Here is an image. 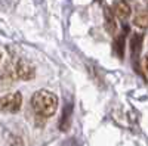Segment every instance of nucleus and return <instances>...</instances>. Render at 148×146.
Segmentation results:
<instances>
[{"instance_id":"obj_1","label":"nucleus","mask_w":148,"mask_h":146,"mask_svg":"<svg viewBox=\"0 0 148 146\" xmlns=\"http://www.w3.org/2000/svg\"><path fill=\"white\" fill-rule=\"evenodd\" d=\"M31 106L34 109V112L39 117L49 118L56 112L58 97L52 92L39 90V92H36L31 97Z\"/></svg>"},{"instance_id":"obj_7","label":"nucleus","mask_w":148,"mask_h":146,"mask_svg":"<svg viewBox=\"0 0 148 146\" xmlns=\"http://www.w3.org/2000/svg\"><path fill=\"white\" fill-rule=\"evenodd\" d=\"M0 59H2V55H0Z\"/></svg>"},{"instance_id":"obj_2","label":"nucleus","mask_w":148,"mask_h":146,"mask_svg":"<svg viewBox=\"0 0 148 146\" xmlns=\"http://www.w3.org/2000/svg\"><path fill=\"white\" fill-rule=\"evenodd\" d=\"M22 105V94L19 92L0 96V111L2 112H18Z\"/></svg>"},{"instance_id":"obj_3","label":"nucleus","mask_w":148,"mask_h":146,"mask_svg":"<svg viewBox=\"0 0 148 146\" xmlns=\"http://www.w3.org/2000/svg\"><path fill=\"white\" fill-rule=\"evenodd\" d=\"M15 72H16V77L27 81V80H33L34 78V68L31 67V64H28L25 59H19L16 65H15Z\"/></svg>"},{"instance_id":"obj_4","label":"nucleus","mask_w":148,"mask_h":146,"mask_svg":"<svg viewBox=\"0 0 148 146\" xmlns=\"http://www.w3.org/2000/svg\"><path fill=\"white\" fill-rule=\"evenodd\" d=\"M113 12L116 14V16L121 21H125L130 16V12H132V7L130 5L126 2V0H117L113 6Z\"/></svg>"},{"instance_id":"obj_6","label":"nucleus","mask_w":148,"mask_h":146,"mask_svg":"<svg viewBox=\"0 0 148 146\" xmlns=\"http://www.w3.org/2000/svg\"><path fill=\"white\" fill-rule=\"evenodd\" d=\"M147 19H148V16H147V10H145V9H141L138 14H136V16H135L133 22H135V25H136V27L145 30V28H147Z\"/></svg>"},{"instance_id":"obj_5","label":"nucleus","mask_w":148,"mask_h":146,"mask_svg":"<svg viewBox=\"0 0 148 146\" xmlns=\"http://www.w3.org/2000/svg\"><path fill=\"white\" fill-rule=\"evenodd\" d=\"M105 27L108 30L110 34H114L116 33V21H114V15L111 14L110 9H105Z\"/></svg>"}]
</instances>
